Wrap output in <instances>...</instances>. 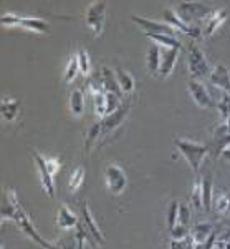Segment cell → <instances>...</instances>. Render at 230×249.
Segmentation results:
<instances>
[{"label": "cell", "instance_id": "obj_1", "mask_svg": "<svg viewBox=\"0 0 230 249\" xmlns=\"http://www.w3.org/2000/svg\"><path fill=\"white\" fill-rule=\"evenodd\" d=\"M2 221L3 223H5V221H14L27 238H30L33 243H37L38 246H42L43 249L56 248V244H51V243H48V241H45L42 238V234L35 230L30 216L23 210L22 204L18 203L17 193L12 190V188H5V196H3V204H2Z\"/></svg>", "mask_w": 230, "mask_h": 249}, {"label": "cell", "instance_id": "obj_2", "mask_svg": "<svg viewBox=\"0 0 230 249\" xmlns=\"http://www.w3.org/2000/svg\"><path fill=\"white\" fill-rule=\"evenodd\" d=\"M128 113H129V102H124V103H121V107L116 111H113V113H110L108 116H104V118L99 120L96 124H93L86 135V143H84L86 144V150L90 151L91 146L98 142V140H101V138H104V135L115 131L116 128L124 122V118L128 116Z\"/></svg>", "mask_w": 230, "mask_h": 249}, {"label": "cell", "instance_id": "obj_3", "mask_svg": "<svg viewBox=\"0 0 230 249\" xmlns=\"http://www.w3.org/2000/svg\"><path fill=\"white\" fill-rule=\"evenodd\" d=\"M174 144H176L177 150L181 151V155L185 158V161H187L189 166H191L194 175H199L205 156L211 153V148H209L207 144L196 143V142H191V140H185V138H176Z\"/></svg>", "mask_w": 230, "mask_h": 249}, {"label": "cell", "instance_id": "obj_4", "mask_svg": "<svg viewBox=\"0 0 230 249\" xmlns=\"http://www.w3.org/2000/svg\"><path fill=\"white\" fill-rule=\"evenodd\" d=\"M187 68H189V73H191L192 80H200V78H205L211 75L212 67L209 65L202 48L197 47L196 43H191V45H189Z\"/></svg>", "mask_w": 230, "mask_h": 249}, {"label": "cell", "instance_id": "obj_5", "mask_svg": "<svg viewBox=\"0 0 230 249\" xmlns=\"http://www.w3.org/2000/svg\"><path fill=\"white\" fill-rule=\"evenodd\" d=\"M176 12L189 25H197L199 20H205L212 14V9L202 2H181L176 5Z\"/></svg>", "mask_w": 230, "mask_h": 249}, {"label": "cell", "instance_id": "obj_6", "mask_svg": "<svg viewBox=\"0 0 230 249\" xmlns=\"http://www.w3.org/2000/svg\"><path fill=\"white\" fill-rule=\"evenodd\" d=\"M106 2H91L84 14V20H86L88 29L93 32L95 37H101L104 30V23H106Z\"/></svg>", "mask_w": 230, "mask_h": 249}, {"label": "cell", "instance_id": "obj_7", "mask_svg": "<svg viewBox=\"0 0 230 249\" xmlns=\"http://www.w3.org/2000/svg\"><path fill=\"white\" fill-rule=\"evenodd\" d=\"M164 23H167L169 27H172L174 30L185 34L187 37H191L192 40H199L202 37V30L199 25H189L185 23L182 18L177 15L176 9H166L164 10Z\"/></svg>", "mask_w": 230, "mask_h": 249}, {"label": "cell", "instance_id": "obj_8", "mask_svg": "<svg viewBox=\"0 0 230 249\" xmlns=\"http://www.w3.org/2000/svg\"><path fill=\"white\" fill-rule=\"evenodd\" d=\"M132 22H134L148 37L149 35H169V37L179 38V32L174 30L172 27H169L167 23H161V22H156V20H151L146 17H139V15H132Z\"/></svg>", "mask_w": 230, "mask_h": 249}, {"label": "cell", "instance_id": "obj_9", "mask_svg": "<svg viewBox=\"0 0 230 249\" xmlns=\"http://www.w3.org/2000/svg\"><path fill=\"white\" fill-rule=\"evenodd\" d=\"M104 184H106V188L113 195H121V193L126 190V184H128L126 173L118 164H110L104 170Z\"/></svg>", "mask_w": 230, "mask_h": 249}, {"label": "cell", "instance_id": "obj_10", "mask_svg": "<svg viewBox=\"0 0 230 249\" xmlns=\"http://www.w3.org/2000/svg\"><path fill=\"white\" fill-rule=\"evenodd\" d=\"M33 161L35 166H37L38 176H40V184H42L43 191L47 193L48 198H56V188H55V176L50 175V171L47 170L45 166V156H42L37 151H33Z\"/></svg>", "mask_w": 230, "mask_h": 249}, {"label": "cell", "instance_id": "obj_11", "mask_svg": "<svg viewBox=\"0 0 230 249\" xmlns=\"http://www.w3.org/2000/svg\"><path fill=\"white\" fill-rule=\"evenodd\" d=\"M189 93H191L194 103L200 108H214L217 107V102L209 93L207 87L200 80H191L189 82Z\"/></svg>", "mask_w": 230, "mask_h": 249}, {"label": "cell", "instance_id": "obj_12", "mask_svg": "<svg viewBox=\"0 0 230 249\" xmlns=\"http://www.w3.org/2000/svg\"><path fill=\"white\" fill-rule=\"evenodd\" d=\"M82 210H83V224H84V228H86L88 234H90L91 239H95L98 244H104V236L101 230H99V226L96 224V219L93 218V211L88 201L82 203Z\"/></svg>", "mask_w": 230, "mask_h": 249}, {"label": "cell", "instance_id": "obj_13", "mask_svg": "<svg viewBox=\"0 0 230 249\" xmlns=\"http://www.w3.org/2000/svg\"><path fill=\"white\" fill-rule=\"evenodd\" d=\"M225 20H227V10H224V9L212 10V14L204 20L202 37L204 38H211L212 35L215 34V32L219 30L222 25H224Z\"/></svg>", "mask_w": 230, "mask_h": 249}, {"label": "cell", "instance_id": "obj_14", "mask_svg": "<svg viewBox=\"0 0 230 249\" xmlns=\"http://www.w3.org/2000/svg\"><path fill=\"white\" fill-rule=\"evenodd\" d=\"M209 80H211L212 85L215 88H219L220 91H230V73L227 68L224 65H220V63L212 67Z\"/></svg>", "mask_w": 230, "mask_h": 249}, {"label": "cell", "instance_id": "obj_15", "mask_svg": "<svg viewBox=\"0 0 230 249\" xmlns=\"http://www.w3.org/2000/svg\"><path fill=\"white\" fill-rule=\"evenodd\" d=\"M179 55H181V50H177V48H163V58H161V70H159L161 77L167 78L169 75L174 71V67H176L177 60H179Z\"/></svg>", "mask_w": 230, "mask_h": 249}, {"label": "cell", "instance_id": "obj_16", "mask_svg": "<svg viewBox=\"0 0 230 249\" xmlns=\"http://www.w3.org/2000/svg\"><path fill=\"white\" fill-rule=\"evenodd\" d=\"M78 216L75 214L66 204H62L58 208V213H56V226L60 230H73V228L78 226Z\"/></svg>", "mask_w": 230, "mask_h": 249}, {"label": "cell", "instance_id": "obj_17", "mask_svg": "<svg viewBox=\"0 0 230 249\" xmlns=\"http://www.w3.org/2000/svg\"><path fill=\"white\" fill-rule=\"evenodd\" d=\"M161 58H163V48L157 45V43L151 42V45L148 48V53H146V65L152 75H159Z\"/></svg>", "mask_w": 230, "mask_h": 249}, {"label": "cell", "instance_id": "obj_18", "mask_svg": "<svg viewBox=\"0 0 230 249\" xmlns=\"http://www.w3.org/2000/svg\"><path fill=\"white\" fill-rule=\"evenodd\" d=\"M101 83L106 93H115L118 96H121V93H123L118 83V78H116L115 70H111L110 67H104L101 70Z\"/></svg>", "mask_w": 230, "mask_h": 249}, {"label": "cell", "instance_id": "obj_19", "mask_svg": "<svg viewBox=\"0 0 230 249\" xmlns=\"http://www.w3.org/2000/svg\"><path fill=\"white\" fill-rule=\"evenodd\" d=\"M0 113H2L3 120H7V122H14L20 113V102L17 98L5 96V98L2 100V105H0Z\"/></svg>", "mask_w": 230, "mask_h": 249}, {"label": "cell", "instance_id": "obj_20", "mask_svg": "<svg viewBox=\"0 0 230 249\" xmlns=\"http://www.w3.org/2000/svg\"><path fill=\"white\" fill-rule=\"evenodd\" d=\"M20 27L25 30L35 32V34H50V25H48L45 20L37 17H22Z\"/></svg>", "mask_w": 230, "mask_h": 249}, {"label": "cell", "instance_id": "obj_21", "mask_svg": "<svg viewBox=\"0 0 230 249\" xmlns=\"http://www.w3.org/2000/svg\"><path fill=\"white\" fill-rule=\"evenodd\" d=\"M68 105H70V111L73 116H82L84 111V93L82 88H75L70 93V100H68Z\"/></svg>", "mask_w": 230, "mask_h": 249}, {"label": "cell", "instance_id": "obj_22", "mask_svg": "<svg viewBox=\"0 0 230 249\" xmlns=\"http://www.w3.org/2000/svg\"><path fill=\"white\" fill-rule=\"evenodd\" d=\"M116 73V78H118V83L121 87V91L123 93H132L136 88V82H134V77H132L129 71H126L124 68H116L115 70Z\"/></svg>", "mask_w": 230, "mask_h": 249}, {"label": "cell", "instance_id": "obj_23", "mask_svg": "<svg viewBox=\"0 0 230 249\" xmlns=\"http://www.w3.org/2000/svg\"><path fill=\"white\" fill-rule=\"evenodd\" d=\"M200 184H202V204L205 211L212 210V201H214V183L211 175H204L200 178Z\"/></svg>", "mask_w": 230, "mask_h": 249}, {"label": "cell", "instance_id": "obj_24", "mask_svg": "<svg viewBox=\"0 0 230 249\" xmlns=\"http://www.w3.org/2000/svg\"><path fill=\"white\" fill-rule=\"evenodd\" d=\"M211 232L212 226L209 223H197L191 231V238L194 239V243L200 246V244H204L205 241L211 238Z\"/></svg>", "mask_w": 230, "mask_h": 249}, {"label": "cell", "instance_id": "obj_25", "mask_svg": "<svg viewBox=\"0 0 230 249\" xmlns=\"http://www.w3.org/2000/svg\"><path fill=\"white\" fill-rule=\"evenodd\" d=\"M80 73V67H78V58H76V53H71L70 58L66 62V67H65V73H63V78L66 83H71L75 82V78L78 77Z\"/></svg>", "mask_w": 230, "mask_h": 249}, {"label": "cell", "instance_id": "obj_26", "mask_svg": "<svg viewBox=\"0 0 230 249\" xmlns=\"http://www.w3.org/2000/svg\"><path fill=\"white\" fill-rule=\"evenodd\" d=\"M84 176H86V173H84L83 166H78L71 171L70 178H68V188H70L71 193L78 191L80 188H82V184L84 183Z\"/></svg>", "mask_w": 230, "mask_h": 249}, {"label": "cell", "instance_id": "obj_27", "mask_svg": "<svg viewBox=\"0 0 230 249\" xmlns=\"http://www.w3.org/2000/svg\"><path fill=\"white\" fill-rule=\"evenodd\" d=\"M212 208L220 214H225L230 208V199L227 195H224V191H217L214 195V201H212Z\"/></svg>", "mask_w": 230, "mask_h": 249}, {"label": "cell", "instance_id": "obj_28", "mask_svg": "<svg viewBox=\"0 0 230 249\" xmlns=\"http://www.w3.org/2000/svg\"><path fill=\"white\" fill-rule=\"evenodd\" d=\"M76 58H78V67H80V73L83 77H88L91 71V60H90V53H88L84 48L76 52Z\"/></svg>", "mask_w": 230, "mask_h": 249}, {"label": "cell", "instance_id": "obj_29", "mask_svg": "<svg viewBox=\"0 0 230 249\" xmlns=\"http://www.w3.org/2000/svg\"><path fill=\"white\" fill-rule=\"evenodd\" d=\"M217 110L220 111V120L230 116V91H222L220 98L217 100Z\"/></svg>", "mask_w": 230, "mask_h": 249}, {"label": "cell", "instance_id": "obj_30", "mask_svg": "<svg viewBox=\"0 0 230 249\" xmlns=\"http://www.w3.org/2000/svg\"><path fill=\"white\" fill-rule=\"evenodd\" d=\"M191 203L194 208H204L202 204V184H200V178L194 181V186H192V191H191Z\"/></svg>", "mask_w": 230, "mask_h": 249}, {"label": "cell", "instance_id": "obj_31", "mask_svg": "<svg viewBox=\"0 0 230 249\" xmlns=\"http://www.w3.org/2000/svg\"><path fill=\"white\" fill-rule=\"evenodd\" d=\"M179 199H174L171 204H169V211H167V224H169V230L176 226L177 223V216H179Z\"/></svg>", "mask_w": 230, "mask_h": 249}, {"label": "cell", "instance_id": "obj_32", "mask_svg": "<svg viewBox=\"0 0 230 249\" xmlns=\"http://www.w3.org/2000/svg\"><path fill=\"white\" fill-rule=\"evenodd\" d=\"M20 20L22 15L14 14V12H5L2 15V25L3 27H20Z\"/></svg>", "mask_w": 230, "mask_h": 249}, {"label": "cell", "instance_id": "obj_33", "mask_svg": "<svg viewBox=\"0 0 230 249\" xmlns=\"http://www.w3.org/2000/svg\"><path fill=\"white\" fill-rule=\"evenodd\" d=\"M187 236H189V226H185V224L177 223L174 228H171V238L174 241H182Z\"/></svg>", "mask_w": 230, "mask_h": 249}, {"label": "cell", "instance_id": "obj_34", "mask_svg": "<svg viewBox=\"0 0 230 249\" xmlns=\"http://www.w3.org/2000/svg\"><path fill=\"white\" fill-rule=\"evenodd\" d=\"M45 166L47 170L50 171V175H56L60 170H62V161H60V158H56V156H51V158H45Z\"/></svg>", "mask_w": 230, "mask_h": 249}, {"label": "cell", "instance_id": "obj_35", "mask_svg": "<svg viewBox=\"0 0 230 249\" xmlns=\"http://www.w3.org/2000/svg\"><path fill=\"white\" fill-rule=\"evenodd\" d=\"M189 219H191V211H189V208L185 206L184 203H181L179 204V216H177V223L189 226Z\"/></svg>", "mask_w": 230, "mask_h": 249}, {"label": "cell", "instance_id": "obj_36", "mask_svg": "<svg viewBox=\"0 0 230 249\" xmlns=\"http://www.w3.org/2000/svg\"><path fill=\"white\" fill-rule=\"evenodd\" d=\"M222 156H224L225 160H229V161H230V146L229 148H224V150H222Z\"/></svg>", "mask_w": 230, "mask_h": 249}]
</instances>
